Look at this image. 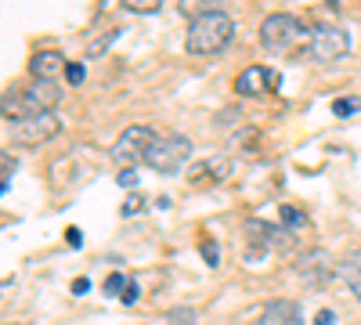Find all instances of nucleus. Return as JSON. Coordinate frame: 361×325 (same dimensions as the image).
I'll use <instances>...</instances> for the list:
<instances>
[{"mask_svg":"<svg viewBox=\"0 0 361 325\" xmlns=\"http://www.w3.org/2000/svg\"><path fill=\"white\" fill-rule=\"evenodd\" d=\"M235 37V22L224 11H199L188 22V33H185V47L188 54H217L231 44Z\"/></svg>","mask_w":361,"mask_h":325,"instance_id":"1","label":"nucleus"},{"mask_svg":"<svg viewBox=\"0 0 361 325\" xmlns=\"http://www.w3.org/2000/svg\"><path fill=\"white\" fill-rule=\"evenodd\" d=\"M304 40H311V33L304 29V22H300L296 15L279 11V15H267L264 25H260V44L271 54H293Z\"/></svg>","mask_w":361,"mask_h":325,"instance_id":"2","label":"nucleus"},{"mask_svg":"<svg viewBox=\"0 0 361 325\" xmlns=\"http://www.w3.org/2000/svg\"><path fill=\"white\" fill-rule=\"evenodd\" d=\"M159 137H156V130L152 127H145V123H134V127H127L123 134L116 137V145H112V159L119 163V170H134L137 163H145V156H148V149H152Z\"/></svg>","mask_w":361,"mask_h":325,"instance_id":"3","label":"nucleus"},{"mask_svg":"<svg viewBox=\"0 0 361 325\" xmlns=\"http://www.w3.org/2000/svg\"><path fill=\"white\" fill-rule=\"evenodd\" d=\"M350 51V37L347 29L333 25V22H318L311 29V40H307V54L314 58V62H340V58Z\"/></svg>","mask_w":361,"mask_h":325,"instance_id":"4","label":"nucleus"},{"mask_svg":"<svg viewBox=\"0 0 361 325\" xmlns=\"http://www.w3.org/2000/svg\"><path fill=\"white\" fill-rule=\"evenodd\" d=\"M188 156H192V141L180 137V134H166V137H159L152 149H148L145 166H152L156 173H177L180 166L188 163Z\"/></svg>","mask_w":361,"mask_h":325,"instance_id":"5","label":"nucleus"},{"mask_svg":"<svg viewBox=\"0 0 361 325\" xmlns=\"http://www.w3.org/2000/svg\"><path fill=\"white\" fill-rule=\"evenodd\" d=\"M243 235H246V243H250V260L264 257L267 250H286L293 246L289 239V228H275V224H264V221H246L243 224Z\"/></svg>","mask_w":361,"mask_h":325,"instance_id":"6","label":"nucleus"},{"mask_svg":"<svg viewBox=\"0 0 361 325\" xmlns=\"http://www.w3.org/2000/svg\"><path fill=\"white\" fill-rule=\"evenodd\" d=\"M58 130H62V120H58L54 112H33V116H25V120H18L11 127V137L18 145H44L51 141Z\"/></svg>","mask_w":361,"mask_h":325,"instance_id":"7","label":"nucleus"},{"mask_svg":"<svg viewBox=\"0 0 361 325\" xmlns=\"http://www.w3.org/2000/svg\"><path fill=\"white\" fill-rule=\"evenodd\" d=\"M58 102H62V91H58L54 83H47V80H33L29 87H22V91H18V112H22V120H25V116H33V112H54Z\"/></svg>","mask_w":361,"mask_h":325,"instance_id":"8","label":"nucleus"},{"mask_svg":"<svg viewBox=\"0 0 361 325\" xmlns=\"http://www.w3.org/2000/svg\"><path fill=\"white\" fill-rule=\"evenodd\" d=\"M279 83H282V76H279L275 69L250 66L246 73L235 76V91L243 94V98H260V94H267V91H279Z\"/></svg>","mask_w":361,"mask_h":325,"instance_id":"9","label":"nucleus"},{"mask_svg":"<svg viewBox=\"0 0 361 325\" xmlns=\"http://www.w3.org/2000/svg\"><path fill=\"white\" fill-rule=\"evenodd\" d=\"M296 275L304 278V282H311V286H322L329 275H333V260H329V253L314 250V253H307V257H300Z\"/></svg>","mask_w":361,"mask_h":325,"instance_id":"10","label":"nucleus"},{"mask_svg":"<svg viewBox=\"0 0 361 325\" xmlns=\"http://www.w3.org/2000/svg\"><path fill=\"white\" fill-rule=\"evenodd\" d=\"M66 58L58 54V51H37L33 58H29V73H33V80H47V83H54V76L58 73H66L69 66H62Z\"/></svg>","mask_w":361,"mask_h":325,"instance_id":"11","label":"nucleus"},{"mask_svg":"<svg viewBox=\"0 0 361 325\" xmlns=\"http://www.w3.org/2000/svg\"><path fill=\"white\" fill-rule=\"evenodd\" d=\"M260 325H304V314H300V307L293 300H275L264 307Z\"/></svg>","mask_w":361,"mask_h":325,"instance_id":"12","label":"nucleus"},{"mask_svg":"<svg viewBox=\"0 0 361 325\" xmlns=\"http://www.w3.org/2000/svg\"><path fill=\"white\" fill-rule=\"evenodd\" d=\"M336 271H340V278L347 282V289L361 300V250H347V253L340 257V264H336Z\"/></svg>","mask_w":361,"mask_h":325,"instance_id":"13","label":"nucleus"},{"mask_svg":"<svg viewBox=\"0 0 361 325\" xmlns=\"http://www.w3.org/2000/svg\"><path fill=\"white\" fill-rule=\"evenodd\" d=\"M228 170H231V163H228V156H209L202 166H195L192 170V181L195 185H221L224 181V177H228Z\"/></svg>","mask_w":361,"mask_h":325,"instance_id":"14","label":"nucleus"},{"mask_svg":"<svg viewBox=\"0 0 361 325\" xmlns=\"http://www.w3.org/2000/svg\"><path fill=\"white\" fill-rule=\"evenodd\" d=\"M282 221H286V228H293V231H304V228H307V214H300L296 206H282Z\"/></svg>","mask_w":361,"mask_h":325,"instance_id":"15","label":"nucleus"},{"mask_svg":"<svg viewBox=\"0 0 361 325\" xmlns=\"http://www.w3.org/2000/svg\"><path fill=\"white\" fill-rule=\"evenodd\" d=\"M166 325H195V311L192 307H173V311H166Z\"/></svg>","mask_w":361,"mask_h":325,"instance_id":"16","label":"nucleus"},{"mask_svg":"<svg viewBox=\"0 0 361 325\" xmlns=\"http://www.w3.org/2000/svg\"><path fill=\"white\" fill-rule=\"evenodd\" d=\"M123 8H127V11H134V15H156L163 4H159V0H127Z\"/></svg>","mask_w":361,"mask_h":325,"instance_id":"17","label":"nucleus"},{"mask_svg":"<svg viewBox=\"0 0 361 325\" xmlns=\"http://www.w3.org/2000/svg\"><path fill=\"white\" fill-rule=\"evenodd\" d=\"M127 286H130V278H127V275H119V271L105 278V293H109V297H116V293L123 297V293H127Z\"/></svg>","mask_w":361,"mask_h":325,"instance_id":"18","label":"nucleus"},{"mask_svg":"<svg viewBox=\"0 0 361 325\" xmlns=\"http://www.w3.org/2000/svg\"><path fill=\"white\" fill-rule=\"evenodd\" d=\"M333 112L336 116H354V112H361V98H336L333 102Z\"/></svg>","mask_w":361,"mask_h":325,"instance_id":"19","label":"nucleus"},{"mask_svg":"<svg viewBox=\"0 0 361 325\" xmlns=\"http://www.w3.org/2000/svg\"><path fill=\"white\" fill-rule=\"evenodd\" d=\"M199 253H202V260L209 264V268H217V264H221V250H217V243H202Z\"/></svg>","mask_w":361,"mask_h":325,"instance_id":"20","label":"nucleus"},{"mask_svg":"<svg viewBox=\"0 0 361 325\" xmlns=\"http://www.w3.org/2000/svg\"><path fill=\"white\" fill-rule=\"evenodd\" d=\"M83 76H87V69H83V62H73V66L66 69V80H69L73 87H80V83H83Z\"/></svg>","mask_w":361,"mask_h":325,"instance_id":"21","label":"nucleus"},{"mask_svg":"<svg viewBox=\"0 0 361 325\" xmlns=\"http://www.w3.org/2000/svg\"><path fill=\"white\" fill-rule=\"evenodd\" d=\"M141 210H145V199H141V195H130V199L123 202V210H119V214L130 217V214H141Z\"/></svg>","mask_w":361,"mask_h":325,"instance_id":"22","label":"nucleus"},{"mask_svg":"<svg viewBox=\"0 0 361 325\" xmlns=\"http://www.w3.org/2000/svg\"><path fill=\"white\" fill-rule=\"evenodd\" d=\"M116 181L123 185V188H134V185H137V170H119V177H116Z\"/></svg>","mask_w":361,"mask_h":325,"instance_id":"23","label":"nucleus"},{"mask_svg":"<svg viewBox=\"0 0 361 325\" xmlns=\"http://www.w3.org/2000/svg\"><path fill=\"white\" fill-rule=\"evenodd\" d=\"M66 243H69L73 250H80V246H83V231H80V228H69V231H66Z\"/></svg>","mask_w":361,"mask_h":325,"instance_id":"24","label":"nucleus"},{"mask_svg":"<svg viewBox=\"0 0 361 325\" xmlns=\"http://www.w3.org/2000/svg\"><path fill=\"white\" fill-rule=\"evenodd\" d=\"M119 300H123V304H137V282H134V278H130L127 293H123V297H119Z\"/></svg>","mask_w":361,"mask_h":325,"instance_id":"25","label":"nucleus"},{"mask_svg":"<svg viewBox=\"0 0 361 325\" xmlns=\"http://www.w3.org/2000/svg\"><path fill=\"white\" fill-rule=\"evenodd\" d=\"M333 321H336L333 311H318V314H314V325H333Z\"/></svg>","mask_w":361,"mask_h":325,"instance_id":"26","label":"nucleus"},{"mask_svg":"<svg viewBox=\"0 0 361 325\" xmlns=\"http://www.w3.org/2000/svg\"><path fill=\"white\" fill-rule=\"evenodd\" d=\"M87 289H90V282H87V278H76V282H73V293H76V297H83Z\"/></svg>","mask_w":361,"mask_h":325,"instance_id":"27","label":"nucleus"}]
</instances>
